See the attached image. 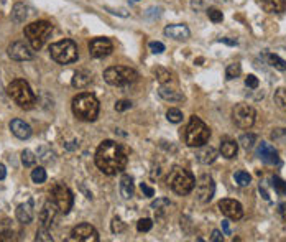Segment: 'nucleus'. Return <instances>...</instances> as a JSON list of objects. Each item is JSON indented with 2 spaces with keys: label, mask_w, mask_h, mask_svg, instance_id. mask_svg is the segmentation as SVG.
<instances>
[{
  "label": "nucleus",
  "mask_w": 286,
  "mask_h": 242,
  "mask_svg": "<svg viewBox=\"0 0 286 242\" xmlns=\"http://www.w3.org/2000/svg\"><path fill=\"white\" fill-rule=\"evenodd\" d=\"M255 117H257L255 109L248 104H237L234 111H232V121H234L237 127L244 128V130H248V128L253 127Z\"/></svg>",
  "instance_id": "10"
},
{
  "label": "nucleus",
  "mask_w": 286,
  "mask_h": 242,
  "mask_svg": "<svg viewBox=\"0 0 286 242\" xmlns=\"http://www.w3.org/2000/svg\"><path fill=\"white\" fill-rule=\"evenodd\" d=\"M245 86L248 89H257L258 86H260V81H258L255 74H248V76L245 78Z\"/></svg>",
  "instance_id": "43"
},
{
  "label": "nucleus",
  "mask_w": 286,
  "mask_h": 242,
  "mask_svg": "<svg viewBox=\"0 0 286 242\" xmlns=\"http://www.w3.org/2000/svg\"><path fill=\"white\" fill-rule=\"evenodd\" d=\"M257 157L260 158L263 163H267V165H278V163H280L278 150L275 148L272 143H267V142L258 143V147H257Z\"/></svg>",
  "instance_id": "16"
},
{
  "label": "nucleus",
  "mask_w": 286,
  "mask_h": 242,
  "mask_svg": "<svg viewBox=\"0 0 286 242\" xmlns=\"http://www.w3.org/2000/svg\"><path fill=\"white\" fill-rule=\"evenodd\" d=\"M73 112L79 121L93 122L99 116V101L94 94L81 93L73 99Z\"/></svg>",
  "instance_id": "2"
},
{
  "label": "nucleus",
  "mask_w": 286,
  "mask_h": 242,
  "mask_svg": "<svg viewBox=\"0 0 286 242\" xmlns=\"http://www.w3.org/2000/svg\"><path fill=\"white\" fill-rule=\"evenodd\" d=\"M219 209L227 219L239 221V219L244 218V208H242V204L239 201H235V200H229V198L220 200L219 201Z\"/></svg>",
  "instance_id": "14"
},
{
  "label": "nucleus",
  "mask_w": 286,
  "mask_h": 242,
  "mask_svg": "<svg viewBox=\"0 0 286 242\" xmlns=\"http://www.w3.org/2000/svg\"><path fill=\"white\" fill-rule=\"evenodd\" d=\"M263 60H265L270 66L278 69V71H286V61L283 58H280L278 55H273V53H263Z\"/></svg>",
  "instance_id": "29"
},
{
  "label": "nucleus",
  "mask_w": 286,
  "mask_h": 242,
  "mask_svg": "<svg viewBox=\"0 0 286 242\" xmlns=\"http://www.w3.org/2000/svg\"><path fill=\"white\" fill-rule=\"evenodd\" d=\"M23 33L26 36V40H28L30 46L33 48L35 51H38L48 41V38L51 36L53 25L46 20H38V21H33V23L26 25Z\"/></svg>",
  "instance_id": "4"
},
{
  "label": "nucleus",
  "mask_w": 286,
  "mask_h": 242,
  "mask_svg": "<svg viewBox=\"0 0 286 242\" xmlns=\"http://www.w3.org/2000/svg\"><path fill=\"white\" fill-rule=\"evenodd\" d=\"M152 228H153V221H152V219H148V218L140 219V221L137 223V229L140 231V233H148Z\"/></svg>",
  "instance_id": "42"
},
{
  "label": "nucleus",
  "mask_w": 286,
  "mask_h": 242,
  "mask_svg": "<svg viewBox=\"0 0 286 242\" xmlns=\"http://www.w3.org/2000/svg\"><path fill=\"white\" fill-rule=\"evenodd\" d=\"M194 190H196V200L199 203L206 204L214 198L215 193V183L212 176L209 175H201L194 183Z\"/></svg>",
  "instance_id": "11"
},
{
  "label": "nucleus",
  "mask_w": 286,
  "mask_h": 242,
  "mask_svg": "<svg viewBox=\"0 0 286 242\" xmlns=\"http://www.w3.org/2000/svg\"><path fill=\"white\" fill-rule=\"evenodd\" d=\"M215 158H217V150L214 147H210V145H202V147H199L197 153H196V160L202 165L214 163Z\"/></svg>",
  "instance_id": "21"
},
{
  "label": "nucleus",
  "mask_w": 286,
  "mask_h": 242,
  "mask_svg": "<svg viewBox=\"0 0 286 242\" xmlns=\"http://www.w3.org/2000/svg\"><path fill=\"white\" fill-rule=\"evenodd\" d=\"M12 17L13 20L17 21V23H21V21H25V18L28 17V13H26V7L23 3H17L13 7V12H12Z\"/></svg>",
  "instance_id": "30"
},
{
  "label": "nucleus",
  "mask_w": 286,
  "mask_h": 242,
  "mask_svg": "<svg viewBox=\"0 0 286 242\" xmlns=\"http://www.w3.org/2000/svg\"><path fill=\"white\" fill-rule=\"evenodd\" d=\"M95 165L102 173L114 176L117 173H122L127 166V153L123 148L114 140H104L95 152Z\"/></svg>",
  "instance_id": "1"
},
{
  "label": "nucleus",
  "mask_w": 286,
  "mask_h": 242,
  "mask_svg": "<svg viewBox=\"0 0 286 242\" xmlns=\"http://www.w3.org/2000/svg\"><path fill=\"white\" fill-rule=\"evenodd\" d=\"M5 176H7V168H5V165L0 163V180H3Z\"/></svg>",
  "instance_id": "53"
},
{
  "label": "nucleus",
  "mask_w": 286,
  "mask_h": 242,
  "mask_svg": "<svg viewBox=\"0 0 286 242\" xmlns=\"http://www.w3.org/2000/svg\"><path fill=\"white\" fill-rule=\"evenodd\" d=\"M128 109H132V102L130 101H125V99L117 101V104H115V111L117 112H123V111H128Z\"/></svg>",
  "instance_id": "46"
},
{
  "label": "nucleus",
  "mask_w": 286,
  "mask_h": 242,
  "mask_svg": "<svg viewBox=\"0 0 286 242\" xmlns=\"http://www.w3.org/2000/svg\"><path fill=\"white\" fill-rule=\"evenodd\" d=\"M93 83V74H91L88 69H79V71L74 73L73 78V86L76 89H84Z\"/></svg>",
  "instance_id": "22"
},
{
  "label": "nucleus",
  "mask_w": 286,
  "mask_h": 242,
  "mask_svg": "<svg viewBox=\"0 0 286 242\" xmlns=\"http://www.w3.org/2000/svg\"><path fill=\"white\" fill-rule=\"evenodd\" d=\"M123 229H125V224H123L118 218H114V221H112V233L118 234V233H122Z\"/></svg>",
  "instance_id": "47"
},
{
  "label": "nucleus",
  "mask_w": 286,
  "mask_h": 242,
  "mask_svg": "<svg viewBox=\"0 0 286 242\" xmlns=\"http://www.w3.org/2000/svg\"><path fill=\"white\" fill-rule=\"evenodd\" d=\"M21 161H23L25 166H33L36 163L35 153L31 152V150H23V153H21Z\"/></svg>",
  "instance_id": "40"
},
{
  "label": "nucleus",
  "mask_w": 286,
  "mask_h": 242,
  "mask_svg": "<svg viewBox=\"0 0 286 242\" xmlns=\"http://www.w3.org/2000/svg\"><path fill=\"white\" fill-rule=\"evenodd\" d=\"M13 236H15L13 221H10V219H3V221L0 223V239H3V241H12Z\"/></svg>",
  "instance_id": "28"
},
{
  "label": "nucleus",
  "mask_w": 286,
  "mask_h": 242,
  "mask_svg": "<svg viewBox=\"0 0 286 242\" xmlns=\"http://www.w3.org/2000/svg\"><path fill=\"white\" fill-rule=\"evenodd\" d=\"M35 241H53V238L50 236V229H45V228H40L38 233H36V238Z\"/></svg>",
  "instance_id": "44"
},
{
  "label": "nucleus",
  "mask_w": 286,
  "mask_h": 242,
  "mask_svg": "<svg viewBox=\"0 0 286 242\" xmlns=\"http://www.w3.org/2000/svg\"><path fill=\"white\" fill-rule=\"evenodd\" d=\"M148 48L152 50V53H155V55H161V53L165 51V45L161 41H150Z\"/></svg>",
  "instance_id": "45"
},
{
  "label": "nucleus",
  "mask_w": 286,
  "mask_h": 242,
  "mask_svg": "<svg viewBox=\"0 0 286 242\" xmlns=\"http://www.w3.org/2000/svg\"><path fill=\"white\" fill-rule=\"evenodd\" d=\"M219 41H222V43H227V45H230V46H237V40H230V38H220Z\"/></svg>",
  "instance_id": "51"
},
{
  "label": "nucleus",
  "mask_w": 286,
  "mask_h": 242,
  "mask_svg": "<svg viewBox=\"0 0 286 242\" xmlns=\"http://www.w3.org/2000/svg\"><path fill=\"white\" fill-rule=\"evenodd\" d=\"M133 2H138V0H133Z\"/></svg>",
  "instance_id": "54"
},
{
  "label": "nucleus",
  "mask_w": 286,
  "mask_h": 242,
  "mask_svg": "<svg viewBox=\"0 0 286 242\" xmlns=\"http://www.w3.org/2000/svg\"><path fill=\"white\" fill-rule=\"evenodd\" d=\"M69 241H79V242H99V233L95 231L94 226L88 223H83L76 226L71 231V238Z\"/></svg>",
  "instance_id": "13"
},
{
  "label": "nucleus",
  "mask_w": 286,
  "mask_h": 242,
  "mask_svg": "<svg viewBox=\"0 0 286 242\" xmlns=\"http://www.w3.org/2000/svg\"><path fill=\"white\" fill-rule=\"evenodd\" d=\"M50 200L56 204L58 211H61L64 214L71 211L73 203H74L73 193L64 183H55V185H53L50 191Z\"/></svg>",
  "instance_id": "9"
},
{
  "label": "nucleus",
  "mask_w": 286,
  "mask_h": 242,
  "mask_svg": "<svg viewBox=\"0 0 286 242\" xmlns=\"http://www.w3.org/2000/svg\"><path fill=\"white\" fill-rule=\"evenodd\" d=\"M278 214H280V216H282V219L286 223V201L282 203V204H280V206H278Z\"/></svg>",
  "instance_id": "50"
},
{
  "label": "nucleus",
  "mask_w": 286,
  "mask_h": 242,
  "mask_svg": "<svg viewBox=\"0 0 286 242\" xmlns=\"http://www.w3.org/2000/svg\"><path fill=\"white\" fill-rule=\"evenodd\" d=\"M207 17L214 21V23H219V21H222L224 20V15H222V12H220L219 8H215V7H210L209 10H207Z\"/></svg>",
  "instance_id": "41"
},
{
  "label": "nucleus",
  "mask_w": 286,
  "mask_h": 242,
  "mask_svg": "<svg viewBox=\"0 0 286 242\" xmlns=\"http://www.w3.org/2000/svg\"><path fill=\"white\" fill-rule=\"evenodd\" d=\"M135 193V186H133V180L130 175H123L122 180H120V195L128 200V198H132Z\"/></svg>",
  "instance_id": "27"
},
{
  "label": "nucleus",
  "mask_w": 286,
  "mask_h": 242,
  "mask_svg": "<svg viewBox=\"0 0 286 242\" xmlns=\"http://www.w3.org/2000/svg\"><path fill=\"white\" fill-rule=\"evenodd\" d=\"M222 229H224V234H230L232 231H230V226H229V221H222Z\"/></svg>",
  "instance_id": "52"
},
{
  "label": "nucleus",
  "mask_w": 286,
  "mask_h": 242,
  "mask_svg": "<svg viewBox=\"0 0 286 242\" xmlns=\"http://www.w3.org/2000/svg\"><path fill=\"white\" fill-rule=\"evenodd\" d=\"M158 96H160L161 99L170 101V102H183V101H185V96H183L180 91H175V89H171V88H166L165 84L160 86Z\"/></svg>",
  "instance_id": "25"
},
{
  "label": "nucleus",
  "mask_w": 286,
  "mask_h": 242,
  "mask_svg": "<svg viewBox=\"0 0 286 242\" xmlns=\"http://www.w3.org/2000/svg\"><path fill=\"white\" fill-rule=\"evenodd\" d=\"M7 53L15 61H30L35 58V50L30 46V43L25 41H13L7 48Z\"/></svg>",
  "instance_id": "12"
},
{
  "label": "nucleus",
  "mask_w": 286,
  "mask_h": 242,
  "mask_svg": "<svg viewBox=\"0 0 286 242\" xmlns=\"http://www.w3.org/2000/svg\"><path fill=\"white\" fill-rule=\"evenodd\" d=\"M234 180L239 186H248V185H250V181H252V176L248 175L247 171L239 170V171H235V173H234Z\"/></svg>",
  "instance_id": "32"
},
{
  "label": "nucleus",
  "mask_w": 286,
  "mask_h": 242,
  "mask_svg": "<svg viewBox=\"0 0 286 242\" xmlns=\"http://www.w3.org/2000/svg\"><path fill=\"white\" fill-rule=\"evenodd\" d=\"M10 130H12L15 137L21 138V140H25V138H28L31 135V127L21 119H13L10 122Z\"/></svg>",
  "instance_id": "20"
},
{
  "label": "nucleus",
  "mask_w": 286,
  "mask_h": 242,
  "mask_svg": "<svg viewBox=\"0 0 286 242\" xmlns=\"http://www.w3.org/2000/svg\"><path fill=\"white\" fill-rule=\"evenodd\" d=\"M210 241H212V242H222V241H224L222 233H220V231H217V229H214V231H212V236H210Z\"/></svg>",
  "instance_id": "49"
},
{
  "label": "nucleus",
  "mask_w": 286,
  "mask_h": 242,
  "mask_svg": "<svg viewBox=\"0 0 286 242\" xmlns=\"http://www.w3.org/2000/svg\"><path fill=\"white\" fill-rule=\"evenodd\" d=\"M270 181H272V186L275 188V191H277L278 195H286V181L278 178V176H272Z\"/></svg>",
  "instance_id": "37"
},
{
  "label": "nucleus",
  "mask_w": 286,
  "mask_h": 242,
  "mask_svg": "<svg viewBox=\"0 0 286 242\" xmlns=\"http://www.w3.org/2000/svg\"><path fill=\"white\" fill-rule=\"evenodd\" d=\"M165 35L170 36L173 40H188L191 36V31L186 25H168L165 28Z\"/></svg>",
  "instance_id": "19"
},
{
  "label": "nucleus",
  "mask_w": 286,
  "mask_h": 242,
  "mask_svg": "<svg viewBox=\"0 0 286 242\" xmlns=\"http://www.w3.org/2000/svg\"><path fill=\"white\" fill-rule=\"evenodd\" d=\"M114 51V45L109 38H94L89 43V55L93 58L109 56Z\"/></svg>",
  "instance_id": "15"
},
{
  "label": "nucleus",
  "mask_w": 286,
  "mask_h": 242,
  "mask_svg": "<svg viewBox=\"0 0 286 242\" xmlns=\"http://www.w3.org/2000/svg\"><path fill=\"white\" fill-rule=\"evenodd\" d=\"M17 219L21 224H30L35 218V209H33V200H28L26 203L18 204L17 208Z\"/></svg>",
  "instance_id": "18"
},
{
  "label": "nucleus",
  "mask_w": 286,
  "mask_h": 242,
  "mask_svg": "<svg viewBox=\"0 0 286 242\" xmlns=\"http://www.w3.org/2000/svg\"><path fill=\"white\" fill-rule=\"evenodd\" d=\"M272 140L286 147V128H275L272 132Z\"/></svg>",
  "instance_id": "36"
},
{
  "label": "nucleus",
  "mask_w": 286,
  "mask_h": 242,
  "mask_svg": "<svg viewBox=\"0 0 286 242\" xmlns=\"http://www.w3.org/2000/svg\"><path fill=\"white\" fill-rule=\"evenodd\" d=\"M237 152H239V142L232 140V138H224L222 142H220V153H222V157L225 158H235Z\"/></svg>",
  "instance_id": "23"
},
{
  "label": "nucleus",
  "mask_w": 286,
  "mask_h": 242,
  "mask_svg": "<svg viewBox=\"0 0 286 242\" xmlns=\"http://www.w3.org/2000/svg\"><path fill=\"white\" fill-rule=\"evenodd\" d=\"M240 73H242V66L239 63H232L227 66V69H225V79H235V78H239L240 76Z\"/></svg>",
  "instance_id": "34"
},
{
  "label": "nucleus",
  "mask_w": 286,
  "mask_h": 242,
  "mask_svg": "<svg viewBox=\"0 0 286 242\" xmlns=\"http://www.w3.org/2000/svg\"><path fill=\"white\" fill-rule=\"evenodd\" d=\"M140 190L145 193V196H148V198L155 196V190H153V188H150L147 183H142V185H140Z\"/></svg>",
  "instance_id": "48"
},
{
  "label": "nucleus",
  "mask_w": 286,
  "mask_h": 242,
  "mask_svg": "<svg viewBox=\"0 0 286 242\" xmlns=\"http://www.w3.org/2000/svg\"><path fill=\"white\" fill-rule=\"evenodd\" d=\"M260 5L268 13H282L286 10V0H260Z\"/></svg>",
  "instance_id": "24"
},
{
  "label": "nucleus",
  "mask_w": 286,
  "mask_h": 242,
  "mask_svg": "<svg viewBox=\"0 0 286 242\" xmlns=\"http://www.w3.org/2000/svg\"><path fill=\"white\" fill-rule=\"evenodd\" d=\"M51 60H55L59 64H69L78 61V46L73 40H63L53 43L50 46Z\"/></svg>",
  "instance_id": "8"
},
{
  "label": "nucleus",
  "mask_w": 286,
  "mask_h": 242,
  "mask_svg": "<svg viewBox=\"0 0 286 242\" xmlns=\"http://www.w3.org/2000/svg\"><path fill=\"white\" fill-rule=\"evenodd\" d=\"M56 213H58V208H56V204L53 203L51 200L43 204L41 211H40V214H38L40 228L50 229V226L53 224V221H55V218H56Z\"/></svg>",
  "instance_id": "17"
},
{
  "label": "nucleus",
  "mask_w": 286,
  "mask_h": 242,
  "mask_svg": "<svg viewBox=\"0 0 286 242\" xmlns=\"http://www.w3.org/2000/svg\"><path fill=\"white\" fill-rule=\"evenodd\" d=\"M210 137V130L209 127L204 123L199 117L192 116L190 119V123L186 125L185 130V142L188 147H202L206 145Z\"/></svg>",
  "instance_id": "6"
},
{
  "label": "nucleus",
  "mask_w": 286,
  "mask_h": 242,
  "mask_svg": "<svg viewBox=\"0 0 286 242\" xmlns=\"http://www.w3.org/2000/svg\"><path fill=\"white\" fill-rule=\"evenodd\" d=\"M104 79L110 86H130L138 79V73L127 66H110L104 71Z\"/></svg>",
  "instance_id": "7"
},
{
  "label": "nucleus",
  "mask_w": 286,
  "mask_h": 242,
  "mask_svg": "<svg viewBox=\"0 0 286 242\" xmlns=\"http://www.w3.org/2000/svg\"><path fill=\"white\" fill-rule=\"evenodd\" d=\"M155 74H156V79H158L160 84H166V83H170V81H171V73L166 71L165 68H156Z\"/></svg>",
  "instance_id": "38"
},
{
  "label": "nucleus",
  "mask_w": 286,
  "mask_h": 242,
  "mask_svg": "<svg viewBox=\"0 0 286 242\" xmlns=\"http://www.w3.org/2000/svg\"><path fill=\"white\" fill-rule=\"evenodd\" d=\"M275 102H277V106L280 107L282 111L286 112V88H280L275 91Z\"/></svg>",
  "instance_id": "35"
},
{
  "label": "nucleus",
  "mask_w": 286,
  "mask_h": 242,
  "mask_svg": "<svg viewBox=\"0 0 286 242\" xmlns=\"http://www.w3.org/2000/svg\"><path fill=\"white\" fill-rule=\"evenodd\" d=\"M166 183H168V186L176 193V195L186 196L194 190V183H196V180H194V176L190 170L181 168V166H175V168L170 171Z\"/></svg>",
  "instance_id": "3"
},
{
  "label": "nucleus",
  "mask_w": 286,
  "mask_h": 242,
  "mask_svg": "<svg viewBox=\"0 0 286 242\" xmlns=\"http://www.w3.org/2000/svg\"><path fill=\"white\" fill-rule=\"evenodd\" d=\"M31 180L36 185H43L46 181V170L43 166H36V168L31 170Z\"/></svg>",
  "instance_id": "31"
},
{
  "label": "nucleus",
  "mask_w": 286,
  "mask_h": 242,
  "mask_svg": "<svg viewBox=\"0 0 286 242\" xmlns=\"http://www.w3.org/2000/svg\"><path fill=\"white\" fill-rule=\"evenodd\" d=\"M166 119H168L171 123H180L183 121V112L180 109H175V107H171V109L166 112Z\"/></svg>",
  "instance_id": "39"
},
{
  "label": "nucleus",
  "mask_w": 286,
  "mask_h": 242,
  "mask_svg": "<svg viewBox=\"0 0 286 242\" xmlns=\"http://www.w3.org/2000/svg\"><path fill=\"white\" fill-rule=\"evenodd\" d=\"M7 93L10 98L13 99V102L21 109H31L35 106L36 98L31 91L30 84L23 79H15L8 84Z\"/></svg>",
  "instance_id": "5"
},
{
  "label": "nucleus",
  "mask_w": 286,
  "mask_h": 242,
  "mask_svg": "<svg viewBox=\"0 0 286 242\" xmlns=\"http://www.w3.org/2000/svg\"><path fill=\"white\" fill-rule=\"evenodd\" d=\"M255 142H257V135H255V133H244V135H240V138H239V143H240L245 150L253 148Z\"/></svg>",
  "instance_id": "33"
},
{
  "label": "nucleus",
  "mask_w": 286,
  "mask_h": 242,
  "mask_svg": "<svg viewBox=\"0 0 286 242\" xmlns=\"http://www.w3.org/2000/svg\"><path fill=\"white\" fill-rule=\"evenodd\" d=\"M170 208H171V201L168 198H158V200L152 203V209L155 211L156 218L166 216V214L170 213Z\"/></svg>",
  "instance_id": "26"
}]
</instances>
